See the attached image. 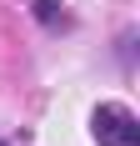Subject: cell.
Here are the masks:
<instances>
[{
	"mask_svg": "<svg viewBox=\"0 0 140 146\" xmlns=\"http://www.w3.org/2000/svg\"><path fill=\"white\" fill-rule=\"evenodd\" d=\"M30 15H35V25L50 30V35H60V30L75 25V15L65 10V0H30Z\"/></svg>",
	"mask_w": 140,
	"mask_h": 146,
	"instance_id": "obj_2",
	"label": "cell"
},
{
	"mask_svg": "<svg viewBox=\"0 0 140 146\" xmlns=\"http://www.w3.org/2000/svg\"><path fill=\"white\" fill-rule=\"evenodd\" d=\"M0 146H5V141H0Z\"/></svg>",
	"mask_w": 140,
	"mask_h": 146,
	"instance_id": "obj_4",
	"label": "cell"
},
{
	"mask_svg": "<svg viewBox=\"0 0 140 146\" xmlns=\"http://www.w3.org/2000/svg\"><path fill=\"white\" fill-rule=\"evenodd\" d=\"M115 60H120L125 71H135V30H120V40H115Z\"/></svg>",
	"mask_w": 140,
	"mask_h": 146,
	"instance_id": "obj_3",
	"label": "cell"
},
{
	"mask_svg": "<svg viewBox=\"0 0 140 146\" xmlns=\"http://www.w3.org/2000/svg\"><path fill=\"white\" fill-rule=\"evenodd\" d=\"M90 141L95 146H140V116L125 101H100L90 111Z\"/></svg>",
	"mask_w": 140,
	"mask_h": 146,
	"instance_id": "obj_1",
	"label": "cell"
}]
</instances>
